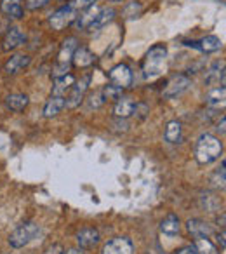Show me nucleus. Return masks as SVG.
Returning <instances> with one entry per match:
<instances>
[{
	"label": "nucleus",
	"mask_w": 226,
	"mask_h": 254,
	"mask_svg": "<svg viewBox=\"0 0 226 254\" xmlns=\"http://www.w3.org/2000/svg\"><path fill=\"white\" fill-rule=\"evenodd\" d=\"M223 153V143L219 141V138L212 134H202L197 139L195 145V159L200 166H207V164L214 162L221 157Z\"/></svg>",
	"instance_id": "nucleus-1"
},
{
	"label": "nucleus",
	"mask_w": 226,
	"mask_h": 254,
	"mask_svg": "<svg viewBox=\"0 0 226 254\" xmlns=\"http://www.w3.org/2000/svg\"><path fill=\"white\" fill-rule=\"evenodd\" d=\"M78 47V40L75 37H68L63 42L59 49V54H57V61L53 68V77L59 78L63 75H66L70 71V64H71V58H73L75 49Z\"/></svg>",
	"instance_id": "nucleus-2"
},
{
	"label": "nucleus",
	"mask_w": 226,
	"mask_h": 254,
	"mask_svg": "<svg viewBox=\"0 0 226 254\" xmlns=\"http://www.w3.org/2000/svg\"><path fill=\"white\" fill-rule=\"evenodd\" d=\"M167 58V49L166 46H153L152 49L146 54L145 64H143V71H145L146 78H155L157 75H160V70H162V64L166 63Z\"/></svg>",
	"instance_id": "nucleus-3"
},
{
	"label": "nucleus",
	"mask_w": 226,
	"mask_h": 254,
	"mask_svg": "<svg viewBox=\"0 0 226 254\" xmlns=\"http://www.w3.org/2000/svg\"><path fill=\"white\" fill-rule=\"evenodd\" d=\"M39 232H40V228L37 223H33V221L23 223V225H19L18 228L9 235V246H11L12 249H21V247L28 246V244L39 235Z\"/></svg>",
	"instance_id": "nucleus-4"
},
{
	"label": "nucleus",
	"mask_w": 226,
	"mask_h": 254,
	"mask_svg": "<svg viewBox=\"0 0 226 254\" xmlns=\"http://www.w3.org/2000/svg\"><path fill=\"white\" fill-rule=\"evenodd\" d=\"M89 84H91V75H85L78 82H75L73 87L68 92V98H64V108H70V110L78 108L82 105V101H84V96Z\"/></svg>",
	"instance_id": "nucleus-5"
},
{
	"label": "nucleus",
	"mask_w": 226,
	"mask_h": 254,
	"mask_svg": "<svg viewBox=\"0 0 226 254\" xmlns=\"http://www.w3.org/2000/svg\"><path fill=\"white\" fill-rule=\"evenodd\" d=\"M77 18H78V12L66 4V5H63V7H59L51 16L49 25L53 26V30H63V28H66L68 25L77 21Z\"/></svg>",
	"instance_id": "nucleus-6"
},
{
	"label": "nucleus",
	"mask_w": 226,
	"mask_h": 254,
	"mask_svg": "<svg viewBox=\"0 0 226 254\" xmlns=\"http://www.w3.org/2000/svg\"><path fill=\"white\" fill-rule=\"evenodd\" d=\"M108 78L113 85L120 89H127L132 85V70L125 63H118L110 70Z\"/></svg>",
	"instance_id": "nucleus-7"
},
{
	"label": "nucleus",
	"mask_w": 226,
	"mask_h": 254,
	"mask_svg": "<svg viewBox=\"0 0 226 254\" xmlns=\"http://www.w3.org/2000/svg\"><path fill=\"white\" fill-rule=\"evenodd\" d=\"M190 85H191V80L186 77V75H174V77L167 82L162 96L166 99H174V98H177V96L183 94V92H186Z\"/></svg>",
	"instance_id": "nucleus-8"
},
{
	"label": "nucleus",
	"mask_w": 226,
	"mask_h": 254,
	"mask_svg": "<svg viewBox=\"0 0 226 254\" xmlns=\"http://www.w3.org/2000/svg\"><path fill=\"white\" fill-rule=\"evenodd\" d=\"M134 253V244L127 237H115L110 242L105 244L101 254H132Z\"/></svg>",
	"instance_id": "nucleus-9"
},
{
	"label": "nucleus",
	"mask_w": 226,
	"mask_h": 254,
	"mask_svg": "<svg viewBox=\"0 0 226 254\" xmlns=\"http://www.w3.org/2000/svg\"><path fill=\"white\" fill-rule=\"evenodd\" d=\"M25 42H26V33L23 32L21 28L14 26V28L9 30L4 39H2V51H5V53L14 51V49H18V47L25 46Z\"/></svg>",
	"instance_id": "nucleus-10"
},
{
	"label": "nucleus",
	"mask_w": 226,
	"mask_h": 254,
	"mask_svg": "<svg viewBox=\"0 0 226 254\" xmlns=\"http://www.w3.org/2000/svg\"><path fill=\"white\" fill-rule=\"evenodd\" d=\"M32 63V58L28 54H14L7 60V63L4 64V71L7 75H16L19 71H23L25 68L30 66Z\"/></svg>",
	"instance_id": "nucleus-11"
},
{
	"label": "nucleus",
	"mask_w": 226,
	"mask_h": 254,
	"mask_svg": "<svg viewBox=\"0 0 226 254\" xmlns=\"http://www.w3.org/2000/svg\"><path fill=\"white\" fill-rule=\"evenodd\" d=\"M0 12L9 19H23V16H25L21 0H2L0 2Z\"/></svg>",
	"instance_id": "nucleus-12"
},
{
	"label": "nucleus",
	"mask_w": 226,
	"mask_h": 254,
	"mask_svg": "<svg viewBox=\"0 0 226 254\" xmlns=\"http://www.w3.org/2000/svg\"><path fill=\"white\" fill-rule=\"evenodd\" d=\"M99 232L92 226H87V228H82L80 232L77 233V244L80 249H91L96 244L99 242Z\"/></svg>",
	"instance_id": "nucleus-13"
},
{
	"label": "nucleus",
	"mask_w": 226,
	"mask_h": 254,
	"mask_svg": "<svg viewBox=\"0 0 226 254\" xmlns=\"http://www.w3.org/2000/svg\"><path fill=\"white\" fill-rule=\"evenodd\" d=\"M71 63L77 68H89L96 63V56L87 47H77L73 53V58H71Z\"/></svg>",
	"instance_id": "nucleus-14"
},
{
	"label": "nucleus",
	"mask_w": 226,
	"mask_h": 254,
	"mask_svg": "<svg viewBox=\"0 0 226 254\" xmlns=\"http://www.w3.org/2000/svg\"><path fill=\"white\" fill-rule=\"evenodd\" d=\"M186 230L193 239H200V237L209 239V237L212 235L211 225H207V223L202 221V219H190V221L186 223Z\"/></svg>",
	"instance_id": "nucleus-15"
},
{
	"label": "nucleus",
	"mask_w": 226,
	"mask_h": 254,
	"mask_svg": "<svg viewBox=\"0 0 226 254\" xmlns=\"http://www.w3.org/2000/svg\"><path fill=\"white\" fill-rule=\"evenodd\" d=\"M136 110V101L132 98H124L122 96L120 99H117V105L113 108V113L117 119H129V117L134 115Z\"/></svg>",
	"instance_id": "nucleus-16"
},
{
	"label": "nucleus",
	"mask_w": 226,
	"mask_h": 254,
	"mask_svg": "<svg viewBox=\"0 0 226 254\" xmlns=\"http://www.w3.org/2000/svg\"><path fill=\"white\" fill-rule=\"evenodd\" d=\"M30 98L26 94H21V92H14V94H9L5 98L4 105L9 112H23V110L28 106Z\"/></svg>",
	"instance_id": "nucleus-17"
},
{
	"label": "nucleus",
	"mask_w": 226,
	"mask_h": 254,
	"mask_svg": "<svg viewBox=\"0 0 226 254\" xmlns=\"http://www.w3.org/2000/svg\"><path fill=\"white\" fill-rule=\"evenodd\" d=\"M115 14H117V11L113 7H99L94 23H92L89 30L94 32V30H99V28H103V26H106L108 23H112L113 19H115Z\"/></svg>",
	"instance_id": "nucleus-18"
},
{
	"label": "nucleus",
	"mask_w": 226,
	"mask_h": 254,
	"mask_svg": "<svg viewBox=\"0 0 226 254\" xmlns=\"http://www.w3.org/2000/svg\"><path fill=\"white\" fill-rule=\"evenodd\" d=\"M73 84H75V77L70 73L63 75V77H59V78H54L53 96H64V98H66V92H70Z\"/></svg>",
	"instance_id": "nucleus-19"
},
{
	"label": "nucleus",
	"mask_w": 226,
	"mask_h": 254,
	"mask_svg": "<svg viewBox=\"0 0 226 254\" xmlns=\"http://www.w3.org/2000/svg\"><path fill=\"white\" fill-rule=\"evenodd\" d=\"M167 143L170 145H176V143H181V138H183V127H181V122L177 120H170L166 126V134H164Z\"/></svg>",
	"instance_id": "nucleus-20"
},
{
	"label": "nucleus",
	"mask_w": 226,
	"mask_h": 254,
	"mask_svg": "<svg viewBox=\"0 0 226 254\" xmlns=\"http://www.w3.org/2000/svg\"><path fill=\"white\" fill-rule=\"evenodd\" d=\"M63 108H64V96H51L49 101L44 106V117L46 119H53Z\"/></svg>",
	"instance_id": "nucleus-21"
},
{
	"label": "nucleus",
	"mask_w": 226,
	"mask_h": 254,
	"mask_svg": "<svg viewBox=\"0 0 226 254\" xmlns=\"http://www.w3.org/2000/svg\"><path fill=\"white\" fill-rule=\"evenodd\" d=\"M181 230V221L179 218H177L176 214H169L167 218L162 219V223H160V232L166 233V235H177Z\"/></svg>",
	"instance_id": "nucleus-22"
},
{
	"label": "nucleus",
	"mask_w": 226,
	"mask_h": 254,
	"mask_svg": "<svg viewBox=\"0 0 226 254\" xmlns=\"http://www.w3.org/2000/svg\"><path fill=\"white\" fill-rule=\"evenodd\" d=\"M221 47H223L221 39L216 35H207L198 42V51H202V53H216Z\"/></svg>",
	"instance_id": "nucleus-23"
},
{
	"label": "nucleus",
	"mask_w": 226,
	"mask_h": 254,
	"mask_svg": "<svg viewBox=\"0 0 226 254\" xmlns=\"http://www.w3.org/2000/svg\"><path fill=\"white\" fill-rule=\"evenodd\" d=\"M191 249H193L197 254H219L218 247H216L209 239H205V237L195 239L193 240V247H191Z\"/></svg>",
	"instance_id": "nucleus-24"
},
{
	"label": "nucleus",
	"mask_w": 226,
	"mask_h": 254,
	"mask_svg": "<svg viewBox=\"0 0 226 254\" xmlns=\"http://www.w3.org/2000/svg\"><path fill=\"white\" fill-rule=\"evenodd\" d=\"M225 85H221V87H214L212 91L207 92V96H205V103H207L209 106H212V108H218V106H223L225 105Z\"/></svg>",
	"instance_id": "nucleus-25"
},
{
	"label": "nucleus",
	"mask_w": 226,
	"mask_h": 254,
	"mask_svg": "<svg viewBox=\"0 0 226 254\" xmlns=\"http://www.w3.org/2000/svg\"><path fill=\"white\" fill-rule=\"evenodd\" d=\"M98 11H99V7H96V5H92V7H89V9H85L84 14L78 16V18H77V26H78V28H82V30H84V28L85 30L91 28V25L94 23Z\"/></svg>",
	"instance_id": "nucleus-26"
},
{
	"label": "nucleus",
	"mask_w": 226,
	"mask_h": 254,
	"mask_svg": "<svg viewBox=\"0 0 226 254\" xmlns=\"http://www.w3.org/2000/svg\"><path fill=\"white\" fill-rule=\"evenodd\" d=\"M122 94H124V89L117 87V85L113 84H108L101 89V96L105 101H117V99L122 98Z\"/></svg>",
	"instance_id": "nucleus-27"
},
{
	"label": "nucleus",
	"mask_w": 226,
	"mask_h": 254,
	"mask_svg": "<svg viewBox=\"0 0 226 254\" xmlns=\"http://www.w3.org/2000/svg\"><path fill=\"white\" fill-rule=\"evenodd\" d=\"M98 0H71L70 4V7L71 9H75L77 12H84L85 9H89V7H92V5L96 4Z\"/></svg>",
	"instance_id": "nucleus-28"
},
{
	"label": "nucleus",
	"mask_w": 226,
	"mask_h": 254,
	"mask_svg": "<svg viewBox=\"0 0 226 254\" xmlns=\"http://www.w3.org/2000/svg\"><path fill=\"white\" fill-rule=\"evenodd\" d=\"M89 108H99V106L105 103V99H103V96H101V91L99 92H94V94H91L89 96Z\"/></svg>",
	"instance_id": "nucleus-29"
},
{
	"label": "nucleus",
	"mask_w": 226,
	"mask_h": 254,
	"mask_svg": "<svg viewBox=\"0 0 226 254\" xmlns=\"http://www.w3.org/2000/svg\"><path fill=\"white\" fill-rule=\"evenodd\" d=\"M51 0H26V9L30 11H39V9L46 7Z\"/></svg>",
	"instance_id": "nucleus-30"
},
{
	"label": "nucleus",
	"mask_w": 226,
	"mask_h": 254,
	"mask_svg": "<svg viewBox=\"0 0 226 254\" xmlns=\"http://www.w3.org/2000/svg\"><path fill=\"white\" fill-rule=\"evenodd\" d=\"M148 112H150V106L146 105V103H136L134 115L138 117V119H145V117L148 115Z\"/></svg>",
	"instance_id": "nucleus-31"
},
{
	"label": "nucleus",
	"mask_w": 226,
	"mask_h": 254,
	"mask_svg": "<svg viewBox=\"0 0 226 254\" xmlns=\"http://www.w3.org/2000/svg\"><path fill=\"white\" fill-rule=\"evenodd\" d=\"M44 254H63V249H61V246H53V247H49Z\"/></svg>",
	"instance_id": "nucleus-32"
},
{
	"label": "nucleus",
	"mask_w": 226,
	"mask_h": 254,
	"mask_svg": "<svg viewBox=\"0 0 226 254\" xmlns=\"http://www.w3.org/2000/svg\"><path fill=\"white\" fill-rule=\"evenodd\" d=\"M225 124H226V119L225 117H221V120H219L218 126H216V131L221 132V134H225Z\"/></svg>",
	"instance_id": "nucleus-33"
},
{
	"label": "nucleus",
	"mask_w": 226,
	"mask_h": 254,
	"mask_svg": "<svg viewBox=\"0 0 226 254\" xmlns=\"http://www.w3.org/2000/svg\"><path fill=\"white\" fill-rule=\"evenodd\" d=\"M63 254H84V253H82V249H80V247H71V249L64 251Z\"/></svg>",
	"instance_id": "nucleus-34"
},
{
	"label": "nucleus",
	"mask_w": 226,
	"mask_h": 254,
	"mask_svg": "<svg viewBox=\"0 0 226 254\" xmlns=\"http://www.w3.org/2000/svg\"><path fill=\"white\" fill-rule=\"evenodd\" d=\"M177 254H197L191 247H183L181 251H177Z\"/></svg>",
	"instance_id": "nucleus-35"
},
{
	"label": "nucleus",
	"mask_w": 226,
	"mask_h": 254,
	"mask_svg": "<svg viewBox=\"0 0 226 254\" xmlns=\"http://www.w3.org/2000/svg\"><path fill=\"white\" fill-rule=\"evenodd\" d=\"M218 242L221 244V247L225 249V232H221V233L218 235Z\"/></svg>",
	"instance_id": "nucleus-36"
},
{
	"label": "nucleus",
	"mask_w": 226,
	"mask_h": 254,
	"mask_svg": "<svg viewBox=\"0 0 226 254\" xmlns=\"http://www.w3.org/2000/svg\"><path fill=\"white\" fill-rule=\"evenodd\" d=\"M112 2H120V0H112Z\"/></svg>",
	"instance_id": "nucleus-37"
}]
</instances>
